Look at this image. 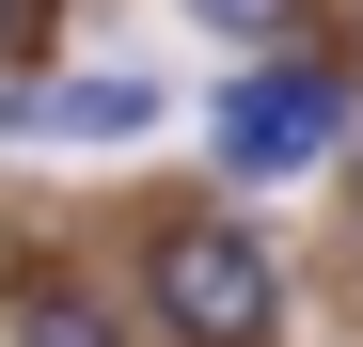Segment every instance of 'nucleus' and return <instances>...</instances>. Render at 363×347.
Masks as SVG:
<instances>
[{"mask_svg": "<svg viewBox=\"0 0 363 347\" xmlns=\"http://www.w3.org/2000/svg\"><path fill=\"white\" fill-rule=\"evenodd\" d=\"M143 300H158V331L174 347H269L284 331V268H269V237L253 221H158L143 237Z\"/></svg>", "mask_w": 363, "mask_h": 347, "instance_id": "nucleus-1", "label": "nucleus"}, {"mask_svg": "<svg viewBox=\"0 0 363 347\" xmlns=\"http://www.w3.org/2000/svg\"><path fill=\"white\" fill-rule=\"evenodd\" d=\"M332 142H347V79L316 64V47H300V64L269 47V64L221 95V174H237V190H269V174H316Z\"/></svg>", "mask_w": 363, "mask_h": 347, "instance_id": "nucleus-2", "label": "nucleus"}, {"mask_svg": "<svg viewBox=\"0 0 363 347\" xmlns=\"http://www.w3.org/2000/svg\"><path fill=\"white\" fill-rule=\"evenodd\" d=\"M32 127H64V142H143L158 95H143V79H64V95H32Z\"/></svg>", "mask_w": 363, "mask_h": 347, "instance_id": "nucleus-3", "label": "nucleus"}, {"mask_svg": "<svg viewBox=\"0 0 363 347\" xmlns=\"http://www.w3.org/2000/svg\"><path fill=\"white\" fill-rule=\"evenodd\" d=\"M16 347H127V331H111L79 284H32V300H16Z\"/></svg>", "mask_w": 363, "mask_h": 347, "instance_id": "nucleus-4", "label": "nucleus"}, {"mask_svg": "<svg viewBox=\"0 0 363 347\" xmlns=\"http://www.w3.org/2000/svg\"><path fill=\"white\" fill-rule=\"evenodd\" d=\"M190 16L237 32V47H284V32H300V0H190Z\"/></svg>", "mask_w": 363, "mask_h": 347, "instance_id": "nucleus-5", "label": "nucleus"}, {"mask_svg": "<svg viewBox=\"0 0 363 347\" xmlns=\"http://www.w3.org/2000/svg\"><path fill=\"white\" fill-rule=\"evenodd\" d=\"M32 32H48V0H0V47H32Z\"/></svg>", "mask_w": 363, "mask_h": 347, "instance_id": "nucleus-6", "label": "nucleus"}, {"mask_svg": "<svg viewBox=\"0 0 363 347\" xmlns=\"http://www.w3.org/2000/svg\"><path fill=\"white\" fill-rule=\"evenodd\" d=\"M347 221H363V174H347Z\"/></svg>", "mask_w": 363, "mask_h": 347, "instance_id": "nucleus-7", "label": "nucleus"}]
</instances>
